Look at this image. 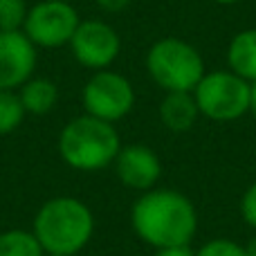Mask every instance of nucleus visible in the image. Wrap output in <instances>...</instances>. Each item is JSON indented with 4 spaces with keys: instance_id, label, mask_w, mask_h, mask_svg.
<instances>
[{
    "instance_id": "nucleus-1",
    "label": "nucleus",
    "mask_w": 256,
    "mask_h": 256,
    "mask_svg": "<svg viewBox=\"0 0 256 256\" xmlns=\"http://www.w3.org/2000/svg\"><path fill=\"white\" fill-rule=\"evenodd\" d=\"M130 222L135 234L150 248H178L191 245L198 232V212L180 191L150 189L132 204Z\"/></svg>"
},
{
    "instance_id": "nucleus-16",
    "label": "nucleus",
    "mask_w": 256,
    "mask_h": 256,
    "mask_svg": "<svg viewBox=\"0 0 256 256\" xmlns=\"http://www.w3.org/2000/svg\"><path fill=\"white\" fill-rule=\"evenodd\" d=\"M27 12L25 0H0V32H22Z\"/></svg>"
},
{
    "instance_id": "nucleus-21",
    "label": "nucleus",
    "mask_w": 256,
    "mask_h": 256,
    "mask_svg": "<svg viewBox=\"0 0 256 256\" xmlns=\"http://www.w3.org/2000/svg\"><path fill=\"white\" fill-rule=\"evenodd\" d=\"M250 112L256 115V81L252 84V97H250Z\"/></svg>"
},
{
    "instance_id": "nucleus-7",
    "label": "nucleus",
    "mask_w": 256,
    "mask_h": 256,
    "mask_svg": "<svg viewBox=\"0 0 256 256\" xmlns=\"http://www.w3.org/2000/svg\"><path fill=\"white\" fill-rule=\"evenodd\" d=\"M81 18L72 2L63 0H40L27 12L22 32L27 38L43 50H54L70 45Z\"/></svg>"
},
{
    "instance_id": "nucleus-18",
    "label": "nucleus",
    "mask_w": 256,
    "mask_h": 256,
    "mask_svg": "<svg viewBox=\"0 0 256 256\" xmlns=\"http://www.w3.org/2000/svg\"><path fill=\"white\" fill-rule=\"evenodd\" d=\"M240 216L252 230H256V182L248 186V191L240 198Z\"/></svg>"
},
{
    "instance_id": "nucleus-20",
    "label": "nucleus",
    "mask_w": 256,
    "mask_h": 256,
    "mask_svg": "<svg viewBox=\"0 0 256 256\" xmlns=\"http://www.w3.org/2000/svg\"><path fill=\"white\" fill-rule=\"evenodd\" d=\"M104 12L108 14H117V12H124V9L130 4V0H94Z\"/></svg>"
},
{
    "instance_id": "nucleus-2",
    "label": "nucleus",
    "mask_w": 256,
    "mask_h": 256,
    "mask_svg": "<svg viewBox=\"0 0 256 256\" xmlns=\"http://www.w3.org/2000/svg\"><path fill=\"white\" fill-rule=\"evenodd\" d=\"M32 232L45 254L74 256L90 243L94 234L92 209L72 196L50 198L36 212Z\"/></svg>"
},
{
    "instance_id": "nucleus-4",
    "label": "nucleus",
    "mask_w": 256,
    "mask_h": 256,
    "mask_svg": "<svg viewBox=\"0 0 256 256\" xmlns=\"http://www.w3.org/2000/svg\"><path fill=\"white\" fill-rule=\"evenodd\" d=\"M146 70L166 92H194L207 72L202 54L176 36L160 38L150 45L146 52Z\"/></svg>"
},
{
    "instance_id": "nucleus-25",
    "label": "nucleus",
    "mask_w": 256,
    "mask_h": 256,
    "mask_svg": "<svg viewBox=\"0 0 256 256\" xmlns=\"http://www.w3.org/2000/svg\"><path fill=\"white\" fill-rule=\"evenodd\" d=\"M63 2H72V0H63Z\"/></svg>"
},
{
    "instance_id": "nucleus-6",
    "label": "nucleus",
    "mask_w": 256,
    "mask_h": 256,
    "mask_svg": "<svg viewBox=\"0 0 256 256\" xmlns=\"http://www.w3.org/2000/svg\"><path fill=\"white\" fill-rule=\"evenodd\" d=\"M81 104L86 115L115 124L132 110L135 88L120 72L99 70L86 81L81 90Z\"/></svg>"
},
{
    "instance_id": "nucleus-19",
    "label": "nucleus",
    "mask_w": 256,
    "mask_h": 256,
    "mask_svg": "<svg viewBox=\"0 0 256 256\" xmlns=\"http://www.w3.org/2000/svg\"><path fill=\"white\" fill-rule=\"evenodd\" d=\"M153 256H196V252L191 250V245H178V248H162L155 250Z\"/></svg>"
},
{
    "instance_id": "nucleus-23",
    "label": "nucleus",
    "mask_w": 256,
    "mask_h": 256,
    "mask_svg": "<svg viewBox=\"0 0 256 256\" xmlns=\"http://www.w3.org/2000/svg\"><path fill=\"white\" fill-rule=\"evenodd\" d=\"M214 2H218V4H236V2H240V0H214Z\"/></svg>"
},
{
    "instance_id": "nucleus-11",
    "label": "nucleus",
    "mask_w": 256,
    "mask_h": 256,
    "mask_svg": "<svg viewBox=\"0 0 256 256\" xmlns=\"http://www.w3.org/2000/svg\"><path fill=\"white\" fill-rule=\"evenodd\" d=\"M200 110L194 92H166L160 104V120L171 132H186L198 122Z\"/></svg>"
},
{
    "instance_id": "nucleus-22",
    "label": "nucleus",
    "mask_w": 256,
    "mask_h": 256,
    "mask_svg": "<svg viewBox=\"0 0 256 256\" xmlns=\"http://www.w3.org/2000/svg\"><path fill=\"white\" fill-rule=\"evenodd\" d=\"M245 252H248V256H256V236L245 245Z\"/></svg>"
},
{
    "instance_id": "nucleus-3",
    "label": "nucleus",
    "mask_w": 256,
    "mask_h": 256,
    "mask_svg": "<svg viewBox=\"0 0 256 256\" xmlns=\"http://www.w3.org/2000/svg\"><path fill=\"white\" fill-rule=\"evenodd\" d=\"M122 140L110 122L81 115L70 120L58 135V153L74 171H102L115 162Z\"/></svg>"
},
{
    "instance_id": "nucleus-15",
    "label": "nucleus",
    "mask_w": 256,
    "mask_h": 256,
    "mask_svg": "<svg viewBox=\"0 0 256 256\" xmlns=\"http://www.w3.org/2000/svg\"><path fill=\"white\" fill-rule=\"evenodd\" d=\"M25 108L16 90H0V137L14 132L25 120Z\"/></svg>"
},
{
    "instance_id": "nucleus-12",
    "label": "nucleus",
    "mask_w": 256,
    "mask_h": 256,
    "mask_svg": "<svg viewBox=\"0 0 256 256\" xmlns=\"http://www.w3.org/2000/svg\"><path fill=\"white\" fill-rule=\"evenodd\" d=\"M227 66L240 79L256 81V30H243L227 45Z\"/></svg>"
},
{
    "instance_id": "nucleus-5",
    "label": "nucleus",
    "mask_w": 256,
    "mask_h": 256,
    "mask_svg": "<svg viewBox=\"0 0 256 256\" xmlns=\"http://www.w3.org/2000/svg\"><path fill=\"white\" fill-rule=\"evenodd\" d=\"M194 97L200 115L214 122H234L250 112L252 84L240 79L232 70L204 72L194 88Z\"/></svg>"
},
{
    "instance_id": "nucleus-17",
    "label": "nucleus",
    "mask_w": 256,
    "mask_h": 256,
    "mask_svg": "<svg viewBox=\"0 0 256 256\" xmlns=\"http://www.w3.org/2000/svg\"><path fill=\"white\" fill-rule=\"evenodd\" d=\"M196 256H248V252H245V245H238L230 238H216L204 243Z\"/></svg>"
},
{
    "instance_id": "nucleus-9",
    "label": "nucleus",
    "mask_w": 256,
    "mask_h": 256,
    "mask_svg": "<svg viewBox=\"0 0 256 256\" xmlns=\"http://www.w3.org/2000/svg\"><path fill=\"white\" fill-rule=\"evenodd\" d=\"M38 63V48L25 32H0V90H18L32 79Z\"/></svg>"
},
{
    "instance_id": "nucleus-24",
    "label": "nucleus",
    "mask_w": 256,
    "mask_h": 256,
    "mask_svg": "<svg viewBox=\"0 0 256 256\" xmlns=\"http://www.w3.org/2000/svg\"><path fill=\"white\" fill-rule=\"evenodd\" d=\"M45 256H58V254H45Z\"/></svg>"
},
{
    "instance_id": "nucleus-10",
    "label": "nucleus",
    "mask_w": 256,
    "mask_h": 256,
    "mask_svg": "<svg viewBox=\"0 0 256 256\" xmlns=\"http://www.w3.org/2000/svg\"><path fill=\"white\" fill-rule=\"evenodd\" d=\"M112 166H115V173L122 184L128 189L142 191V194L155 189L160 176H162V162H160L158 153L144 144L122 146Z\"/></svg>"
},
{
    "instance_id": "nucleus-13",
    "label": "nucleus",
    "mask_w": 256,
    "mask_h": 256,
    "mask_svg": "<svg viewBox=\"0 0 256 256\" xmlns=\"http://www.w3.org/2000/svg\"><path fill=\"white\" fill-rule=\"evenodd\" d=\"M16 92L20 97V104L27 115H36V117L52 112V108L58 102V86L52 79H45V76H32Z\"/></svg>"
},
{
    "instance_id": "nucleus-14",
    "label": "nucleus",
    "mask_w": 256,
    "mask_h": 256,
    "mask_svg": "<svg viewBox=\"0 0 256 256\" xmlns=\"http://www.w3.org/2000/svg\"><path fill=\"white\" fill-rule=\"evenodd\" d=\"M0 256H45L34 232L7 230L0 232Z\"/></svg>"
},
{
    "instance_id": "nucleus-8",
    "label": "nucleus",
    "mask_w": 256,
    "mask_h": 256,
    "mask_svg": "<svg viewBox=\"0 0 256 256\" xmlns=\"http://www.w3.org/2000/svg\"><path fill=\"white\" fill-rule=\"evenodd\" d=\"M74 58L88 70H108L120 56L122 38L115 27L104 20H81L70 40Z\"/></svg>"
}]
</instances>
